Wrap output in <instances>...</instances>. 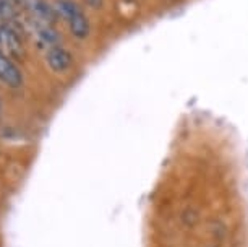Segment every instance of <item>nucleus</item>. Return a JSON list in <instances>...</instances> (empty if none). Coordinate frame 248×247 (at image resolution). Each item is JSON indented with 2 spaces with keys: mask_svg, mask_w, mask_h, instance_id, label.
Here are the masks:
<instances>
[{
  "mask_svg": "<svg viewBox=\"0 0 248 247\" xmlns=\"http://www.w3.org/2000/svg\"><path fill=\"white\" fill-rule=\"evenodd\" d=\"M0 82L10 88H20L23 85V75L20 68L13 64L10 57L0 52Z\"/></svg>",
  "mask_w": 248,
  "mask_h": 247,
  "instance_id": "obj_2",
  "label": "nucleus"
},
{
  "mask_svg": "<svg viewBox=\"0 0 248 247\" xmlns=\"http://www.w3.org/2000/svg\"><path fill=\"white\" fill-rule=\"evenodd\" d=\"M77 8H78V5L75 2H72V0H57L54 10H55V13H59L65 21H68V18L73 15V12L77 10Z\"/></svg>",
  "mask_w": 248,
  "mask_h": 247,
  "instance_id": "obj_5",
  "label": "nucleus"
},
{
  "mask_svg": "<svg viewBox=\"0 0 248 247\" xmlns=\"http://www.w3.org/2000/svg\"><path fill=\"white\" fill-rule=\"evenodd\" d=\"M0 52L10 59L25 57V49H23L20 36L16 34L13 28L7 25L0 26Z\"/></svg>",
  "mask_w": 248,
  "mask_h": 247,
  "instance_id": "obj_1",
  "label": "nucleus"
},
{
  "mask_svg": "<svg viewBox=\"0 0 248 247\" xmlns=\"http://www.w3.org/2000/svg\"><path fill=\"white\" fill-rule=\"evenodd\" d=\"M15 8L8 0H0V18H7V20H13L15 18Z\"/></svg>",
  "mask_w": 248,
  "mask_h": 247,
  "instance_id": "obj_6",
  "label": "nucleus"
},
{
  "mask_svg": "<svg viewBox=\"0 0 248 247\" xmlns=\"http://www.w3.org/2000/svg\"><path fill=\"white\" fill-rule=\"evenodd\" d=\"M68 26L70 31L75 38L78 39H85L90 34V21H88L86 15L79 10V7L73 12V15L68 18Z\"/></svg>",
  "mask_w": 248,
  "mask_h": 247,
  "instance_id": "obj_4",
  "label": "nucleus"
},
{
  "mask_svg": "<svg viewBox=\"0 0 248 247\" xmlns=\"http://www.w3.org/2000/svg\"><path fill=\"white\" fill-rule=\"evenodd\" d=\"M46 60H47L49 67L52 68L55 73L65 72V70H68L70 67H72V64H73L72 54H70L65 48H62V46H54V48H49L47 55H46Z\"/></svg>",
  "mask_w": 248,
  "mask_h": 247,
  "instance_id": "obj_3",
  "label": "nucleus"
},
{
  "mask_svg": "<svg viewBox=\"0 0 248 247\" xmlns=\"http://www.w3.org/2000/svg\"><path fill=\"white\" fill-rule=\"evenodd\" d=\"M88 3H90V7H93V8L101 7V0H88Z\"/></svg>",
  "mask_w": 248,
  "mask_h": 247,
  "instance_id": "obj_7",
  "label": "nucleus"
}]
</instances>
